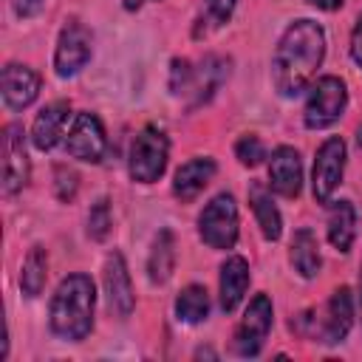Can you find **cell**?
<instances>
[{"label":"cell","mask_w":362,"mask_h":362,"mask_svg":"<svg viewBox=\"0 0 362 362\" xmlns=\"http://www.w3.org/2000/svg\"><path fill=\"white\" fill-rule=\"evenodd\" d=\"M173 266H175V238L170 229H161L147 257V274L153 283H167L173 274Z\"/></svg>","instance_id":"obj_22"},{"label":"cell","mask_w":362,"mask_h":362,"mask_svg":"<svg viewBox=\"0 0 362 362\" xmlns=\"http://www.w3.org/2000/svg\"><path fill=\"white\" fill-rule=\"evenodd\" d=\"M308 3L317 6V8H322V11H337L342 6V0H308Z\"/></svg>","instance_id":"obj_31"},{"label":"cell","mask_w":362,"mask_h":362,"mask_svg":"<svg viewBox=\"0 0 362 362\" xmlns=\"http://www.w3.org/2000/svg\"><path fill=\"white\" fill-rule=\"evenodd\" d=\"M325 57V31L314 20H294L272 57V82L280 96H300Z\"/></svg>","instance_id":"obj_1"},{"label":"cell","mask_w":362,"mask_h":362,"mask_svg":"<svg viewBox=\"0 0 362 362\" xmlns=\"http://www.w3.org/2000/svg\"><path fill=\"white\" fill-rule=\"evenodd\" d=\"M105 147H107V139H105V127L99 122L96 113H76L71 130H68V139H65V150L71 158H79V161H102L105 156Z\"/></svg>","instance_id":"obj_10"},{"label":"cell","mask_w":362,"mask_h":362,"mask_svg":"<svg viewBox=\"0 0 362 362\" xmlns=\"http://www.w3.org/2000/svg\"><path fill=\"white\" fill-rule=\"evenodd\" d=\"M175 314H178L181 322H189V325L206 320V314H209V294H206V288L195 286V283L181 288V294L175 300Z\"/></svg>","instance_id":"obj_24"},{"label":"cell","mask_w":362,"mask_h":362,"mask_svg":"<svg viewBox=\"0 0 362 362\" xmlns=\"http://www.w3.org/2000/svg\"><path fill=\"white\" fill-rule=\"evenodd\" d=\"M354 325V294L348 286H339L328 305H325V317H322V325H320V339L325 345H337L348 337Z\"/></svg>","instance_id":"obj_15"},{"label":"cell","mask_w":362,"mask_h":362,"mask_svg":"<svg viewBox=\"0 0 362 362\" xmlns=\"http://www.w3.org/2000/svg\"><path fill=\"white\" fill-rule=\"evenodd\" d=\"M105 294H107V305L110 311H116L119 317H127L136 305V294H133V283H130V272L124 266V257L119 252H110L105 260Z\"/></svg>","instance_id":"obj_12"},{"label":"cell","mask_w":362,"mask_h":362,"mask_svg":"<svg viewBox=\"0 0 362 362\" xmlns=\"http://www.w3.org/2000/svg\"><path fill=\"white\" fill-rule=\"evenodd\" d=\"M359 311H362V269H359Z\"/></svg>","instance_id":"obj_33"},{"label":"cell","mask_w":362,"mask_h":362,"mask_svg":"<svg viewBox=\"0 0 362 362\" xmlns=\"http://www.w3.org/2000/svg\"><path fill=\"white\" fill-rule=\"evenodd\" d=\"M288 260H291V266L297 269V274L305 277V280H311V277L320 274L322 257H320V243H317V238H314L311 229H297V232H294Z\"/></svg>","instance_id":"obj_19"},{"label":"cell","mask_w":362,"mask_h":362,"mask_svg":"<svg viewBox=\"0 0 362 362\" xmlns=\"http://www.w3.org/2000/svg\"><path fill=\"white\" fill-rule=\"evenodd\" d=\"M198 235L212 249H232L238 243V204L229 192L215 195L198 215Z\"/></svg>","instance_id":"obj_6"},{"label":"cell","mask_w":362,"mask_h":362,"mask_svg":"<svg viewBox=\"0 0 362 362\" xmlns=\"http://www.w3.org/2000/svg\"><path fill=\"white\" fill-rule=\"evenodd\" d=\"M28 153L25 133L20 124H6L3 130V195H14L28 184Z\"/></svg>","instance_id":"obj_11"},{"label":"cell","mask_w":362,"mask_h":362,"mask_svg":"<svg viewBox=\"0 0 362 362\" xmlns=\"http://www.w3.org/2000/svg\"><path fill=\"white\" fill-rule=\"evenodd\" d=\"M351 57L362 68V14H359V20H356V25L351 31Z\"/></svg>","instance_id":"obj_30"},{"label":"cell","mask_w":362,"mask_h":362,"mask_svg":"<svg viewBox=\"0 0 362 362\" xmlns=\"http://www.w3.org/2000/svg\"><path fill=\"white\" fill-rule=\"evenodd\" d=\"M110 232V204L107 198H99L88 212V235L93 240H105Z\"/></svg>","instance_id":"obj_26"},{"label":"cell","mask_w":362,"mask_h":362,"mask_svg":"<svg viewBox=\"0 0 362 362\" xmlns=\"http://www.w3.org/2000/svg\"><path fill=\"white\" fill-rule=\"evenodd\" d=\"M68 113H71V105L62 102V99L45 105V107L37 113V119H34V124H31V141H34L37 150H51V147L59 141L62 127H65V122H68Z\"/></svg>","instance_id":"obj_17"},{"label":"cell","mask_w":362,"mask_h":362,"mask_svg":"<svg viewBox=\"0 0 362 362\" xmlns=\"http://www.w3.org/2000/svg\"><path fill=\"white\" fill-rule=\"evenodd\" d=\"M45 277H48V257L42 246H31L25 260H23V272H20V288L25 297H37L45 288Z\"/></svg>","instance_id":"obj_23"},{"label":"cell","mask_w":362,"mask_h":362,"mask_svg":"<svg viewBox=\"0 0 362 362\" xmlns=\"http://www.w3.org/2000/svg\"><path fill=\"white\" fill-rule=\"evenodd\" d=\"M0 90H3V102L11 110H23L40 96V74L31 71L28 65L8 62L0 76Z\"/></svg>","instance_id":"obj_13"},{"label":"cell","mask_w":362,"mask_h":362,"mask_svg":"<svg viewBox=\"0 0 362 362\" xmlns=\"http://www.w3.org/2000/svg\"><path fill=\"white\" fill-rule=\"evenodd\" d=\"M356 235V212L351 201H334L328 212V240L337 252H348Z\"/></svg>","instance_id":"obj_21"},{"label":"cell","mask_w":362,"mask_h":362,"mask_svg":"<svg viewBox=\"0 0 362 362\" xmlns=\"http://www.w3.org/2000/svg\"><path fill=\"white\" fill-rule=\"evenodd\" d=\"M42 6H45V0H14V11H17V17H23V20L40 14Z\"/></svg>","instance_id":"obj_29"},{"label":"cell","mask_w":362,"mask_h":362,"mask_svg":"<svg viewBox=\"0 0 362 362\" xmlns=\"http://www.w3.org/2000/svg\"><path fill=\"white\" fill-rule=\"evenodd\" d=\"M122 3H124V8H127V11H136V8H141V6H144V3H150V0H122Z\"/></svg>","instance_id":"obj_32"},{"label":"cell","mask_w":362,"mask_h":362,"mask_svg":"<svg viewBox=\"0 0 362 362\" xmlns=\"http://www.w3.org/2000/svg\"><path fill=\"white\" fill-rule=\"evenodd\" d=\"M235 3L238 0H204L201 6V14L195 17V25H192V37H206L212 34L215 28H221L223 23H229L232 11H235Z\"/></svg>","instance_id":"obj_25"},{"label":"cell","mask_w":362,"mask_h":362,"mask_svg":"<svg viewBox=\"0 0 362 362\" xmlns=\"http://www.w3.org/2000/svg\"><path fill=\"white\" fill-rule=\"evenodd\" d=\"M167 158H170V141H167V136L156 124H147V127L139 130V136L130 144L127 173L139 184H153L167 170Z\"/></svg>","instance_id":"obj_4"},{"label":"cell","mask_w":362,"mask_h":362,"mask_svg":"<svg viewBox=\"0 0 362 362\" xmlns=\"http://www.w3.org/2000/svg\"><path fill=\"white\" fill-rule=\"evenodd\" d=\"M249 204L255 209V218H257V226L263 232L266 240H277L283 235V218H280V209L274 206L269 189L263 184H252L249 187Z\"/></svg>","instance_id":"obj_20"},{"label":"cell","mask_w":362,"mask_h":362,"mask_svg":"<svg viewBox=\"0 0 362 362\" xmlns=\"http://www.w3.org/2000/svg\"><path fill=\"white\" fill-rule=\"evenodd\" d=\"M215 170H218V164H215L209 156H198V158L184 161V164L175 170V178H173V192H175V198H181V201L198 198V192L212 181Z\"/></svg>","instance_id":"obj_16"},{"label":"cell","mask_w":362,"mask_h":362,"mask_svg":"<svg viewBox=\"0 0 362 362\" xmlns=\"http://www.w3.org/2000/svg\"><path fill=\"white\" fill-rule=\"evenodd\" d=\"M269 184L283 198H297L300 195V187H303V161H300V153L294 147L283 144V147H277L272 153V161H269Z\"/></svg>","instance_id":"obj_14"},{"label":"cell","mask_w":362,"mask_h":362,"mask_svg":"<svg viewBox=\"0 0 362 362\" xmlns=\"http://www.w3.org/2000/svg\"><path fill=\"white\" fill-rule=\"evenodd\" d=\"M348 105V90L345 82L339 76H320L305 99V110H303V122L308 130H322L331 127Z\"/></svg>","instance_id":"obj_5"},{"label":"cell","mask_w":362,"mask_h":362,"mask_svg":"<svg viewBox=\"0 0 362 362\" xmlns=\"http://www.w3.org/2000/svg\"><path fill=\"white\" fill-rule=\"evenodd\" d=\"M54 175H57V195H59L62 201H71L74 192H76V173L68 170V167H57Z\"/></svg>","instance_id":"obj_28"},{"label":"cell","mask_w":362,"mask_h":362,"mask_svg":"<svg viewBox=\"0 0 362 362\" xmlns=\"http://www.w3.org/2000/svg\"><path fill=\"white\" fill-rule=\"evenodd\" d=\"M272 317H274V311H272L269 294H255L249 308L243 311L238 328H235V342H232L235 354L257 356L263 342H266V337H269V331H272Z\"/></svg>","instance_id":"obj_7"},{"label":"cell","mask_w":362,"mask_h":362,"mask_svg":"<svg viewBox=\"0 0 362 362\" xmlns=\"http://www.w3.org/2000/svg\"><path fill=\"white\" fill-rule=\"evenodd\" d=\"M90 31L79 23V20H68L65 28L59 31L57 40V51H54V71L57 76L68 79L74 74H79L88 59H90Z\"/></svg>","instance_id":"obj_9"},{"label":"cell","mask_w":362,"mask_h":362,"mask_svg":"<svg viewBox=\"0 0 362 362\" xmlns=\"http://www.w3.org/2000/svg\"><path fill=\"white\" fill-rule=\"evenodd\" d=\"M226 76H229V59H223L218 54L204 57L198 65H192L187 59H173L170 90L175 96H189V105L198 107L215 96V90L223 85Z\"/></svg>","instance_id":"obj_3"},{"label":"cell","mask_w":362,"mask_h":362,"mask_svg":"<svg viewBox=\"0 0 362 362\" xmlns=\"http://www.w3.org/2000/svg\"><path fill=\"white\" fill-rule=\"evenodd\" d=\"M345 173V141L339 136H331L320 144L317 158H314V175H311V189L317 204H328L334 189L339 187Z\"/></svg>","instance_id":"obj_8"},{"label":"cell","mask_w":362,"mask_h":362,"mask_svg":"<svg viewBox=\"0 0 362 362\" xmlns=\"http://www.w3.org/2000/svg\"><path fill=\"white\" fill-rule=\"evenodd\" d=\"M249 288V263L240 255H232L221 266V308L229 314L238 308Z\"/></svg>","instance_id":"obj_18"},{"label":"cell","mask_w":362,"mask_h":362,"mask_svg":"<svg viewBox=\"0 0 362 362\" xmlns=\"http://www.w3.org/2000/svg\"><path fill=\"white\" fill-rule=\"evenodd\" d=\"M93 308H96V288L88 274H68L54 297H51V331L59 339L79 342L93 328Z\"/></svg>","instance_id":"obj_2"},{"label":"cell","mask_w":362,"mask_h":362,"mask_svg":"<svg viewBox=\"0 0 362 362\" xmlns=\"http://www.w3.org/2000/svg\"><path fill=\"white\" fill-rule=\"evenodd\" d=\"M235 156H238V161L243 167H257L266 158V147H263V141L257 136L249 133V136H240L235 141Z\"/></svg>","instance_id":"obj_27"}]
</instances>
